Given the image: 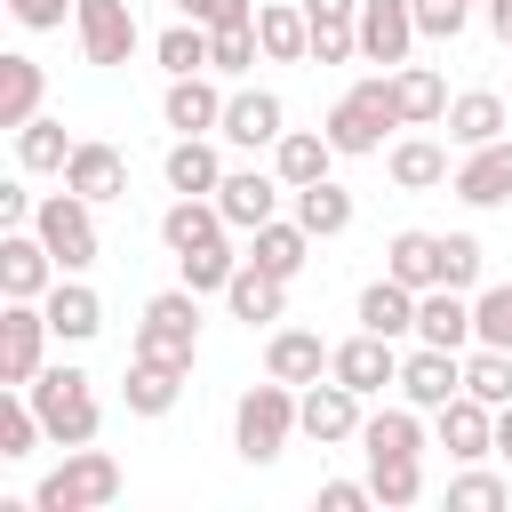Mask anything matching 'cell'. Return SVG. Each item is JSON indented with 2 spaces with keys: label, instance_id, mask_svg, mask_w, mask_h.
Masks as SVG:
<instances>
[{
  "label": "cell",
  "instance_id": "6da1fadb",
  "mask_svg": "<svg viewBox=\"0 0 512 512\" xmlns=\"http://www.w3.org/2000/svg\"><path fill=\"white\" fill-rule=\"evenodd\" d=\"M328 144L344 152V160H368V152H384V136L392 128H408L400 120V96H392V72H360L336 104H328Z\"/></svg>",
  "mask_w": 512,
  "mask_h": 512
},
{
  "label": "cell",
  "instance_id": "7a4b0ae2",
  "mask_svg": "<svg viewBox=\"0 0 512 512\" xmlns=\"http://www.w3.org/2000/svg\"><path fill=\"white\" fill-rule=\"evenodd\" d=\"M296 432H304L296 424V384L264 376V384H248L232 400V448H240V464H280Z\"/></svg>",
  "mask_w": 512,
  "mask_h": 512
},
{
  "label": "cell",
  "instance_id": "3957f363",
  "mask_svg": "<svg viewBox=\"0 0 512 512\" xmlns=\"http://www.w3.org/2000/svg\"><path fill=\"white\" fill-rule=\"evenodd\" d=\"M104 504H120V456L96 440L64 448V464L40 472V488H32V512H104Z\"/></svg>",
  "mask_w": 512,
  "mask_h": 512
},
{
  "label": "cell",
  "instance_id": "277c9868",
  "mask_svg": "<svg viewBox=\"0 0 512 512\" xmlns=\"http://www.w3.org/2000/svg\"><path fill=\"white\" fill-rule=\"evenodd\" d=\"M24 392H32V408H40V424H48V440H56V448H88V440H96L104 408H96V392H88V368L48 360Z\"/></svg>",
  "mask_w": 512,
  "mask_h": 512
},
{
  "label": "cell",
  "instance_id": "5b68a950",
  "mask_svg": "<svg viewBox=\"0 0 512 512\" xmlns=\"http://www.w3.org/2000/svg\"><path fill=\"white\" fill-rule=\"evenodd\" d=\"M128 352L192 368V360H200V288H160V296H144V320H136V344H128Z\"/></svg>",
  "mask_w": 512,
  "mask_h": 512
},
{
  "label": "cell",
  "instance_id": "8992f818",
  "mask_svg": "<svg viewBox=\"0 0 512 512\" xmlns=\"http://www.w3.org/2000/svg\"><path fill=\"white\" fill-rule=\"evenodd\" d=\"M32 232L48 240V256H56L64 272H88V264H96V200H80L72 184H64V192H40Z\"/></svg>",
  "mask_w": 512,
  "mask_h": 512
},
{
  "label": "cell",
  "instance_id": "52a82bcc",
  "mask_svg": "<svg viewBox=\"0 0 512 512\" xmlns=\"http://www.w3.org/2000/svg\"><path fill=\"white\" fill-rule=\"evenodd\" d=\"M48 304H24V296H0V384H32L48 368Z\"/></svg>",
  "mask_w": 512,
  "mask_h": 512
},
{
  "label": "cell",
  "instance_id": "ba28073f",
  "mask_svg": "<svg viewBox=\"0 0 512 512\" xmlns=\"http://www.w3.org/2000/svg\"><path fill=\"white\" fill-rule=\"evenodd\" d=\"M296 424H304V440H320V448H344V440H360V424H368V400H360L344 376H320V384H304V392H296Z\"/></svg>",
  "mask_w": 512,
  "mask_h": 512
},
{
  "label": "cell",
  "instance_id": "9c48e42d",
  "mask_svg": "<svg viewBox=\"0 0 512 512\" xmlns=\"http://www.w3.org/2000/svg\"><path fill=\"white\" fill-rule=\"evenodd\" d=\"M416 0H360V64L376 72H400L416 56Z\"/></svg>",
  "mask_w": 512,
  "mask_h": 512
},
{
  "label": "cell",
  "instance_id": "30bf717a",
  "mask_svg": "<svg viewBox=\"0 0 512 512\" xmlns=\"http://www.w3.org/2000/svg\"><path fill=\"white\" fill-rule=\"evenodd\" d=\"M72 32H80V56H88V64H104V72H112V64H128V56L144 48V32H136V8H128V0H80V8H72Z\"/></svg>",
  "mask_w": 512,
  "mask_h": 512
},
{
  "label": "cell",
  "instance_id": "8fae6325",
  "mask_svg": "<svg viewBox=\"0 0 512 512\" xmlns=\"http://www.w3.org/2000/svg\"><path fill=\"white\" fill-rule=\"evenodd\" d=\"M432 448H448V464L496 456V408H488L480 392H456L448 408H432Z\"/></svg>",
  "mask_w": 512,
  "mask_h": 512
},
{
  "label": "cell",
  "instance_id": "7c38bea8",
  "mask_svg": "<svg viewBox=\"0 0 512 512\" xmlns=\"http://www.w3.org/2000/svg\"><path fill=\"white\" fill-rule=\"evenodd\" d=\"M224 144H240V152H272L280 136H288V104L272 96V88H240L232 80V96H224V128H216Z\"/></svg>",
  "mask_w": 512,
  "mask_h": 512
},
{
  "label": "cell",
  "instance_id": "4fadbf2b",
  "mask_svg": "<svg viewBox=\"0 0 512 512\" xmlns=\"http://www.w3.org/2000/svg\"><path fill=\"white\" fill-rule=\"evenodd\" d=\"M328 376H344L360 400H376V392H392V384H400V344H392V336H376V328H352V336L336 344Z\"/></svg>",
  "mask_w": 512,
  "mask_h": 512
},
{
  "label": "cell",
  "instance_id": "5bb4252c",
  "mask_svg": "<svg viewBox=\"0 0 512 512\" xmlns=\"http://www.w3.org/2000/svg\"><path fill=\"white\" fill-rule=\"evenodd\" d=\"M64 280V264L48 256V240L24 224V232H0V296H24V304H40L48 288Z\"/></svg>",
  "mask_w": 512,
  "mask_h": 512
},
{
  "label": "cell",
  "instance_id": "9a60e30c",
  "mask_svg": "<svg viewBox=\"0 0 512 512\" xmlns=\"http://www.w3.org/2000/svg\"><path fill=\"white\" fill-rule=\"evenodd\" d=\"M400 400H416L424 416L432 408H448L456 392H464V352H440V344H416V352H400V384H392Z\"/></svg>",
  "mask_w": 512,
  "mask_h": 512
},
{
  "label": "cell",
  "instance_id": "2e32d148",
  "mask_svg": "<svg viewBox=\"0 0 512 512\" xmlns=\"http://www.w3.org/2000/svg\"><path fill=\"white\" fill-rule=\"evenodd\" d=\"M224 80L216 72H184V80H168V96H160V120L176 128V136H216L224 128Z\"/></svg>",
  "mask_w": 512,
  "mask_h": 512
},
{
  "label": "cell",
  "instance_id": "e0dca14e",
  "mask_svg": "<svg viewBox=\"0 0 512 512\" xmlns=\"http://www.w3.org/2000/svg\"><path fill=\"white\" fill-rule=\"evenodd\" d=\"M280 168H224V184H216V208H224V224L232 232H256V224H272L280 216Z\"/></svg>",
  "mask_w": 512,
  "mask_h": 512
},
{
  "label": "cell",
  "instance_id": "ac0fdd59",
  "mask_svg": "<svg viewBox=\"0 0 512 512\" xmlns=\"http://www.w3.org/2000/svg\"><path fill=\"white\" fill-rule=\"evenodd\" d=\"M448 152H456V144H440V136H424V128H416V136H392V144H384V176H392L400 192H440V184L456 176Z\"/></svg>",
  "mask_w": 512,
  "mask_h": 512
},
{
  "label": "cell",
  "instance_id": "d6986e66",
  "mask_svg": "<svg viewBox=\"0 0 512 512\" xmlns=\"http://www.w3.org/2000/svg\"><path fill=\"white\" fill-rule=\"evenodd\" d=\"M448 192H456L464 208H504V200H512V136H496V144L464 152V160H456V176H448Z\"/></svg>",
  "mask_w": 512,
  "mask_h": 512
},
{
  "label": "cell",
  "instance_id": "ffe728a7",
  "mask_svg": "<svg viewBox=\"0 0 512 512\" xmlns=\"http://www.w3.org/2000/svg\"><path fill=\"white\" fill-rule=\"evenodd\" d=\"M64 184L80 192V200H128V160H120V144H104V136H80L72 144V160H64Z\"/></svg>",
  "mask_w": 512,
  "mask_h": 512
},
{
  "label": "cell",
  "instance_id": "44dd1931",
  "mask_svg": "<svg viewBox=\"0 0 512 512\" xmlns=\"http://www.w3.org/2000/svg\"><path fill=\"white\" fill-rule=\"evenodd\" d=\"M232 224H224V208H216V192H176L168 208H160V248L168 256H192V248H208V240H224Z\"/></svg>",
  "mask_w": 512,
  "mask_h": 512
},
{
  "label": "cell",
  "instance_id": "7402d4cb",
  "mask_svg": "<svg viewBox=\"0 0 512 512\" xmlns=\"http://www.w3.org/2000/svg\"><path fill=\"white\" fill-rule=\"evenodd\" d=\"M40 304H48L56 344H96V336H104V296L88 288V272H64V280H56Z\"/></svg>",
  "mask_w": 512,
  "mask_h": 512
},
{
  "label": "cell",
  "instance_id": "603a6c76",
  "mask_svg": "<svg viewBox=\"0 0 512 512\" xmlns=\"http://www.w3.org/2000/svg\"><path fill=\"white\" fill-rule=\"evenodd\" d=\"M328 360H336V344H320V328H272L264 336V376H280V384H320L328 376Z\"/></svg>",
  "mask_w": 512,
  "mask_h": 512
},
{
  "label": "cell",
  "instance_id": "cb8c5ba5",
  "mask_svg": "<svg viewBox=\"0 0 512 512\" xmlns=\"http://www.w3.org/2000/svg\"><path fill=\"white\" fill-rule=\"evenodd\" d=\"M256 48H264V64H312L304 0H256Z\"/></svg>",
  "mask_w": 512,
  "mask_h": 512
},
{
  "label": "cell",
  "instance_id": "d4e9b609",
  "mask_svg": "<svg viewBox=\"0 0 512 512\" xmlns=\"http://www.w3.org/2000/svg\"><path fill=\"white\" fill-rule=\"evenodd\" d=\"M440 128H448V144H456V152H480V144H496V136L512 128V112H504V96H496V88H456Z\"/></svg>",
  "mask_w": 512,
  "mask_h": 512
},
{
  "label": "cell",
  "instance_id": "484cf974",
  "mask_svg": "<svg viewBox=\"0 0 512 512\" xmlns=\"http://www.w3.org/2000/svg\"><path fill=\"white\" fill-rule=\"evenodd\" d=\"M416 344L472 352V288H424L416 296Z\"/></svg>",
  "mask_w": 512,
  "mask_h": 512
},
{
  "label": "cell",
  "instance_id": "4316f807",
  "mask_svg": "<svg viewBox=\"0 0 512 512\" xmlns=\"http://www.w3.org/2000/svg\"><path fill=\"white\" fill-rule=\"evenodd\" d=\"M184 376H192V368H176V360H144V352H128V376H120L128 416H168V408L184 400Z\"/></svg>",
  "mask_w": 512,
  "mask_h": 512
},
{
  "label": "cell",
  "instance_id": "83f0119b",
  "mask_svg": "<svg viewBox=\"0 0 512 512\" xmlns=\"http://www.w3.org/2000/svg\"><path fill=\"white\" fill-rule=\"evenodd\" d=\"M424 448H432V424L416 400H392L360 424V456H424Z\"/></svg>",
  "mask_w": 512,
  "mask_h": 512
},
{
  "label": "cell",
  "instance_id": "f1b7e54d",
  "mask_svg": "<svg viewBox=\"0 0 512 512\" xmlns=\"http://www.w3.org/2000/svg\"><path fill=\"white\" fill-rule=\"evenodd\" d=\"M224 312H232L240 328H272V320L288 312V280H272L264 264L240 256V272H232V288H224Z\"/></svg>",
  "mask_w": 512,
  "mask_h": 512
},
{
  "label": "cell",
  "instance_id": "f546056e",
  "mask_svg": "<svg viewBox=\"0 0 512 512\" xmlns=\"http://www.w3.org/2000/svg\"><path fill=\"white\" fill-rule=\"evenodd\" d=\"M352 320L400 344V336H416V288H408V280H392V272H376V280L360 288V304H352Z\"/></svg>",
  "mask_w": 512,
  "mask_h": 512
},
{
  "label": "cell",
  "instance_id": "4dcf8cb0",
  "mask_svg": "<svg viewBox=\"0 0 512 512\" xmlns=\"http://www.w3.org/2000/svg\"><path fill=\"white\" fill-rule=\"evenodd\" d=\"M40 104H48V72H40V56L8 48V56H0V128L40 120Z\"/></svg>",
  "mask_w": 512,
  "mask_h": 512
},
{
  "label": "cell",
  "instance_id": "1f68e13d",
  "mask_svg": "<svg viewBox=\"0 0 512 512\" xmlns=\"http://www.w3.org/2000/svg\"><path fill=\"white\" fill-rule=\"evenodd\" d=\"M336 160H344V152L328 144V128H288V136L272 144V168H280V184H288V192L320 184V176H328Z\"/></svg>",
  "mask_w": 512,
  "mask_h": 512
},
{
  "label": "cell",
  "instance_id": "d6a6232c",
  "mask_svg": "<svg viewBox=\"0 0 512 512\" xmlns=\"http://www.w3.org/2000/svg\"><path fill=\"white\" fill-rule=\"evenodd\" d=\"M248 264H264L272 280H296V272L312 264V232H304L296 216H272V224L248 232Z\"/></svg>",
  "mask_w": 512,
  "mask_h": 512
},
{
  "label": "cell",
  "instance_id": "836d02e7",
  "mask_svg": "<svg viewBox=\"0 0 512 512\" xmlns=\"http://www.w3.org/2000/svg\"><path fill=\"white\" fill-rule=\"evenodd\" d=\"M160 176H168V192H216V184H224V152H216V136H176L168 160H160Z\"/></svg>",
  "mask_w": 512,
  "mask_h": 512
},
{
  "label": "cell",
  "instance_id": "e575fe53",
  "mask_svg": "<svg viewBox=\"0 0 512 512\" xmlns=\"http://www.w3.org/2000/svg\"><path fill=\"white\" fill-rule=\"evenodd\" d=\"M288 216H296L312 240H336V232H352V192H344L336 176H320V184L288 192Z\"/></svg>",
  "mask_w": 512,
  "mask_h": 512
},
{
  "label": "cell",
  "instance_id": "d590c367",
  "mask_svg": "<svg viewBox=\"0 0 512 512\" xmlns=\"http://www.w3.org/2000/svg\"><path fill=\"white\" fill-rule=\"evenodd\" d=\"M392 96H400V120H408V128H440V120H448V80H440L432 64H400V72H392Z\"/></svg>",
  "mask_w": 512,
  "mask_h": 512
},
{
  "label": "cell",
  "instance_id": "8d00e7d4",
  "mask_svg": "<svg viewBox=\"0 0 512 512\" xmlns=\"http://www.w3.org/2000/svg\"><path fill=\"white\" fill-rule=\"evenodd\" d=\"M384 272H392V280H408L416 296H424V288H440V232H416V224H408V232H392V240H384Z\"/></svg>",
  "mask_w": 512,
  "mask_h": 512
},
{
  "label": "cell",
  "instance_id": "74e56055",
  "mask_svg": "<svg viewBox=\"0 0 512 512\" xmlns=\"http://www.w3.org/2000/svg\"><path fill=\"white\" fill-rule=\"evenodd\" d=\"M72 144H80V136H64V120H48V112H40V120H24V128H16V168H24V176H64Z\"/></svg>",
  "mask_w": 512,
  "mask_h": 512
},
{
  "label": "cell",
  "instance_id": "f35d334b",
  "mask_svg": "<svg viewBox=\"0 0 512 512\" xmlns=\"http://www.w3.org/2000/svg\"><path fill=\"white\" fill-rule=\"evenodd\" d=\"M40 440H48V424H40L32 392H24V384H8V392H0V456H8V464H24Z\"/></svg>",
  "mask_w": 512,
  "mask_h": 512
},
{
  "label": "cell",
  "instance_id": "ab89813d",
  "mask_svg": "<svg viewBox=\"0 0 512 512\" xmlns=\"http://www.w3.org/2000/svg\"><path fill=\"white\" fill-rule=\"evenodd\" d=\"M152 64L168 72V80H184V72H208V24H192V16H176L160 40H152Z\"/></svg>",
  "mask_w": 512,
  "mask_h": 512
},
{
  "label": "cell",
  "instance_id": "60d3db41",
  "mask_svg": "<svg viewBox=\"0 0 512 512\" xmlns=\"http://www.w3.org/2000/svg\"><path fill=\"white\" fill-rule=\"evenodd\" d=\"M368 488L384 512H408L424 496V456H368Z\"/></svg>",
  "mask_w": 512,
  "mask_h": 512
},
{
  "label": "cell",
  "instance_id": "b9f144b4",
  "mask_svg": "<svg viewBox=\"0 0 512 512\" xmlns=\"http://www.w3.org/2000/svg\"><path fill=\"white\" fill-rule=\"evenodd\" d=\"M256 64H264L256 24H216V32H208V72H216V80H248Z\"/></svg>",
  "mask_w": 512,
  "mask_h": 512
},
{
  "label": "cell",
  "instance_id": "7bdbcfd3",
  "mask_svg": "<svg viewBox=\"0 0 512 512\" xmlns=\"http://www.w3.org/2000/svg\"><path fill=\"white\" fill-rule=\"evenodd\" d=\"M176 272H184V288H200V296H224V288H232V272H240V256H232V232H224V240H208V248H192V256H176Z\"/></svg>",
  "mask_w": 512,
  "mask_h": 512
},
{
  "label": "cell",
  "instance_id": "ee69618b",
  "mask_svg": "<svg viewBox=\"0 0 512 512\" xmlns=\"http://www.w3.org/2000/svg\"><path fill=\"white\" fill-rule=\"evenodd\" d=\"M464 392H480L488 408H504V400H512V352L472 344V352H464Z\"/></svg>",
  "mask_w": 512,
  "mask_h": 512
},
{
  "label": "cell",
  "instance_id": "f6af8a7d",
  "mask_svg": "<svg viewBox=\"0 0 512 512\" xmlns=\"http://www.w3.org/2000/svg\"><path fill=\"white\" fill-rule=\"evenodd\" d=\"M472 344H496V352H512V280H496V288H472Z\"/></svg>",
  "mask_w": 512,
  "mask_h": 512
},
{
  "label": "cell",
  "instance_id": "bcb514c9",
  "mask_svg": "<svg viewBox=\"0 0 512 512\" xmlns=\"http://www.w3.org/2000/svg\"><path fill=\"white\" fill-rule=\"evenodd\" d=\"M488 272V248L472 232H440V288H480Z\"/></svg>",
  "mask_w": 512,
  "mask_h": 512
},
{
  "label": "cell",
  "instance_id": "7dc6e473",
  "mask_svg": "<svg viewBox=\"0 0 512 512\" xmlns=\"http://www.w3.org/2000/svg\"><path fill=\"white\" fill-rule=\"evenodd\" d=\"M448 504H456V512H496V504H512V480H504V472L464 464V472L448 480Z\"/></svg>",
  "mask_w": 512,
  "mask_h": 512
},
{
  "label": "cell",
  "instance_id": "c3c4849f",
  "mask_svg": "<svg viewBox=\"0 0 512 512\" xmlns=\"http://www.w3.org/2000/svg\"><path fill=\"white\" fill-rule=\"evenodd\" d=\"M360 56V16H312V64H352Z\"/></svg>",
  "mask_w": 512,
  "mask_h": 512
},
{
  "label": "cell",
  "instance_id": "681fc988",
  "mask_svg": "<svg viewBox=\"0 0 512 512\" xmlns=\"http://www.w3.org/2000/svg\"><path fill=\"white\" fill-rule=\"evenodd\" d=\"M472 24V0H416V32L424 40H456Z\"/></svg>",
  "mask_w": 512,
  "mask_h": 512
},
{
  "label": "cell",
  "instance_id": "f907efd6",
  "mask_svg": "<svg viewBox=\"0 0 512 512\" xmlns=\"http://www.w3.org/2000/svg\"><path fill=\"white\" fill-rule=\"evenodd\" d=\"M176 16H192V24H256V0H168Z\"/></svg>",
  "mask_w": 512,
  "mask_h": 512
},
{
  "label": "cell",
  "instance_id": "816d5d0a",
  "mask_svg": "<svg viewBox=\"0 0 512 512\" xmlns=\"http://www.w3.org/2000/svg\"><path fill=\"white\" fill-rule=\"evenodd\" d=\"M72 8H80V0H8V16H16L24 32H64Z\"/></svg>",
  "mask_w": 512,
  "mask_h": 512
},
{
  "label": "cell",
  "instance_id": "f5cc1de1",
  "mask_svg": "<svg viewBox=\"0 0 512 512\" xmlns=\"http://www.w3.org/2000/svg\"><path fill=\"white\" fill-rule=\"evenodd\" d=\"M32 208H40V192H32L24 176H8V184H0V232H24Z\"/></svg>",
  "mask_w": 512,
  "mask_h": 512
},
{
  "label": "cell",
  "instance_id": "db71d44e",
  "mask_svg": "<svg viewBox=\"0 0 512 512\" xmlns=\"http://www.w3.org/2000/svg\"><path fill=\"white\" fill-rule=\"evenodd\" d=\"M320 512H368L376 504V488L368 480H320V496H312Z\"/></svg>",
  "mask_w": 512,
  "mask_h": 512
},
{
  "label": "cell",
  "instance_id": "11a10c76",
  "mask_svg": "<svg viewBox=\"0 0 512 512\" xmlns=\"http://www.w3.org/2000/svg\"><path fill=\"white\" fill-rule=\"evenodd\" d=\"M480 16H488V32L512 48V0H480Z\"/></svg>",
  "mask_w": 512,
  "mask_h": 512
},
{
  "label": "cell",
  "instance_id": "9f6ffc18",
  "mask_svg": "<svg viewBox=\"0 0 512 512\" xmlns=\"http://www.w3.org/2000/svg\"><path fill=\"white\" fill-rule=\"evenodd\" d=\"M304 16H360V0H304Z\"/></svg>",
  "mask_w": 512,
  "mask_h": 512
},
{
  "label": "cell",
  "instance_id": "6f0895ef",
  "mask_svg": "<svg viewBox=\"0 0 512 512\" xmlns=\"http://www.w3.org/2000/svg\"><path fill=\"white\" fill-rule=\"evenodd\" d=\"M496 456H504V464H512V400H504V408H496Z\"/></svg>",
  "mask_w": 512,
  "mask_h": 512
}]
</instances>
